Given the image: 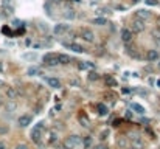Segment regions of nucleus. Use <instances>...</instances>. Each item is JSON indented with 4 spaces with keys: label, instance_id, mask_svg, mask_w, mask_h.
<instances>
[{
    "label": "nucleus",
    "instance_id": "nucleus-14",
    "mask_svg": "<svg viewBox=\"0 0 160 149\" xmlns=\"http://www.w3.org/2000/svg\"><path fill=\"white\" fill-rule=\"evenodd\" d=\"M70 50H73L75 53H82L84 51V48H82L81 45H78V44H70Z\"/></svg>",
    "mask_w": 160,
    "mask_h": 149
},
{
    "label": "nucleus",
    "instance_id": "nucleus-20",
    "mask_svg": "<svg viewBox=\"0 0 160 149\" xmlns=\"http://www.w3.org/2000/svg\"><path fill=\"white\" fill-rule=\"evenodd\" d=\"M93 24H95V25H104L106 24V19H93Z\"/></svg>",
    "mask_w": 160,
    "mask_h": 149
},
{
    "label": "nucleus",
    "instance_id": "nucleus-17",
    "mask_svg": "<svg viewBox=\"0 0 160 149\" xmlns=\"http://www.w3.org/2000/svg\"><path fill=\"white\" fill-rule=\"evenodd\" d=\"M6 95H8L11 99H14L16 98V92H14V89H11V87H8V92H6Z\"/></svg>",
    "mask_w": 160,
    "mask_h": 149
},
{
    "label": "nucleus",
    "instance_id": "nucleus-30",
    "mask_svg": "<svg viewBox=\"0 0 160 149\" xmlns=\"http://www.w3.org/2000/svg\"><path fill=\"white\" fill-rule=\"evenodd\" d=\"M106 138H107V132H103L101 134V140H106Z\"/></svg>",
    "mask_w": 160,
    "mask_h": 149
},
{
    "label": "nucleus",
    "instance_id": "nucleus-31",
    "mask_svg": "<svg viewBox=\"0 0 160 149\" xmlns=\"http://www.w3.org/2000/svg\"><path fill=\"white\" fill-rule=\"evenodd\" d=\"M0 149H6V144L5 143H0Z\"/></svg>",
    "mask_w": 160,
    "mask_h": 149
},
{
    "label": "nucleus",
    "instance_id": "nucleus-28",
    "mask_svg": "<svg viewBox=\"0 0 160 149\" xmlns=\"http://www.w3.org/2000/svg\"><path fill=\"white\" fill-rule=\"evenodd\" d=\"M145 2L148 3V5H155V3H157L155 0H145Z\"/></svg>",
    "mask_w": 160,
    "mask_h": 149
},
{
    "label": "nucleus",
    "instance_id": "nucleus-26",
    "mask_svg": "<svg viewBox=\"0 0 160 149\" xmlns=\"http://www.w3.org/2000/svg\"><path fill=\"white\" fill-rule=\"evenodd\" d=\"M93 149H107V146H106V144H96Z\"/></svg>",
    "mask_w": 160,
    "mask_h": 149
},
{
    "label": "nucleus",
    "instance_id": "nucleus-5",
    "mask_svg": "<svg viewBox=\"0 0 160 149\" xmlns=\"http://www.w3.org/2000/svg\"><path fill=\"white\" fill-rule=\"evenodd\" d=\"M143 30H145V22L142 20V19H138V20H135L134 24H132V33H142Z\"/></svg>",
    "mask_w": 160,
    "mask_h": 149
},
{
    "label": "nucleus",
    "instance_id": "nucleus-12",
    "mask_svg": "<svg viewBox=\"0 0 160 149\" xmlns=\"http://www.w3.org/2000/svg\"><path fill=\"white\" fill-rule=\"evenodd\" d=\"M131 107H132V110H135V112H137V114H140V115L145 114V107H143V106H140V104H137V102H132Z\"/></svg>",
    "mask_w": 160,
    "mask_h": 149
},
{
    "label": "nucleus",
    "instance_id": "nucleus-22",
    "mask_svg": "<svg viewBox=\"0 0 160 149\" xmlns=\"http://www.w3.org/2000/svg\"><path fill=\"white\" fill-rule=\"evenodd\" d=\"M65 17H67V19H75V11H72V9H70V11H67Z\"/></svg>",
    "mask_w": 160,
    "mask_h": 149
},
{
    "label": "nucleus",
    "instance_id": "nucleus-27",
    "mask_svg": "<svg viewBox=\"0 0 160 149\" xmlns=\"http://www.w3.org/2000/svg\"><path fill=\"white\" fill-rule=\"evenodd\" d=\"M16 149H28V146H26V144H17Z\"/></svg>",
    "mask_w": 160,
    "mask_h": 149
},
{
    "label": "nucleus",
    "instance_id": "nucleus-11",
    "mask_svg": "<svg viewBox=\"0 0 160 149\" xmlns=\"http://www.w3.org/2000/svg\"><path fill=\"white\" fill-rule=\"evenodd\" d=\"M149 16H151V12H149L148 9H140V11H137V17L142 19V20L143 19H148Z\"/></svg>",
    "mask_w": 160,
    "mask_h": 149
},
{
    "label": "nucleus",
    "instance_id": "nucleus-9",
    "mask_svg": "<svg viewBox=\"0 0 160 149\" xmlns=\"http://www.w3.org/2000/svg\"><path fill=\"white\" fill-rule=\"evenodd\" d=\"M30 123H31V118H30L28 115H22V117L19 118V124H20L22 127H26Z\"/></svg>",
    "mask_w": 160,
    "mask_h": 149
},
{
    "label": "nucleus",
    "instance_id": "nucleus-8",
    "mask_svg": "<svg viewBox=\"0 0 160 149\" xmlns=\"http://www.w3.org/2000/svg\"><path fill=\"white\" fill-rule=\"evenodd\" d=\"M157 58H159V53H157V50H149L148 53H146V59L148 61H157Z\"/></svg>",
    "mask_w": 160,
    "mask_h": 149
},
{
    "label": "nucleus",
    "instance_id": "nucleus-33",
    "mask_svg": "<svg viewBox=\"0 0 160 149\" xmlns=\"http://www.w3.org/2000/svg\"><path fill=\"white\" fill-rule=\"evenodd\" d=\"M134 2H135V3H137V2H140V0H134Z\"/></svg>",
    "mask_w": 160,
    "mask_h": 149
},
{
    "label": "nucleus",
    "instance_id": "nucleus-13",
    "mask_svg": "<svg viewBox=\"0 0 160 149\" xmlns=\"http://www.w3.org/2000/svg\"><path fill=\"white\" fill-rule=\"evenodd\" d=\"M58 62L65 65V64H68V62H70V58L67 54H58Z\"/></svg>",
    "mask_w": 160,
    "mask_h": 149
},
{
    "label": "nucleus",
    "instance_id": "nucleus-3",
    "mask_svg": "<svg viewBox=\"0 0 160 149\" xmlns=\"http://www.w3.org/2000/svg\"><path fill=\"white\" fill-rule=\"evenodd\" d=\"M44 62H47L48 65L59 64V62H58V54H55V53H47V54L44 56Z\"/></svg>",
    "mask_w": 160,
    "mask_h": 149
},
{
    "label": "nucleus",
    "instance_id": "nucleus-6",
    "mask_svg": "<svg viewBox=\"0 0 160 149\" xmlns=\"http://www.w3.org/2000/svg\"><path fill=\"white\" fill-rule=\"evenodd\" d=\"M81 36H82V39H84V41H87V42H92L93 37H95V36H93V33L90 31V30H87V28L81 31Z\"/></svg>",
    "mask_w": 160,
    "mask_h": 149
},
{
    "label": "nucleus",
    "instance_id": "nucleus-25",
    "mask_svg": "<svg viewBox=\"0 0 160 149\" xmlns=\"http://www.w3.org/2000/svg\"><path fill=\"white\" fill-rule=\"evenodd\" d=\"M36 73H38V68H30V70H28V75H36Z\"/></svg>",
    "mask_w": 160,
    "mask_h": 149
},
{
    "label": "nucleus",
    "instance_id": "nucleus-4",
    "mask_svg": "<svg viewBox=\"0 0 160 149\" xmlns=\"http://www.w3.org/2000/svg\"><path fill=\"white\" fill-rule=\"evenodd\" d=\"M68 28H70V25H67V24H58L55 26V34H58V36H62V34H65V33L68 31Z\"/></svg>",
    "mask_w": 160,
    "mask_h": 149
},
{
    "label": "nucleus",
    "instance_id": "nucleus-7",
    "mask_svg": "<svg viewBox=\"0 0 160 149\" xmlns=\"http://www.w3.org/2000/svg\"><path fill=\"white\" fill-rule=\"evenodd\" d=\"M121 39H123V42L128 44V42L132 39V31H131V30H126V28L123 30V31H121Z\"/></svg>",
    "mask_w": 160,
    "mask_h": 149
},
{
    "label": "nucleus",
    "instance_id": "nucleus-35",
    "mask_svg": "<svg viewBox=\"0 0 160 149\" xmlns=\"http://www.w3.org/2000/svg\"><path fill=\"white\" fill-rule=\"evenodd\" d=\"M132 149H134V148H132Z\"/></svg>",
    "mask_w": 160,
    "mask_h": 149
},
{
    "label": "nucleus",
    "instance_id": "nucleus-29",
    "mask_svg": "<svg viewBox=\"0 0 160 149\" xmlns=\"http://www.w3.org/2000/svg\"><path fill=\"white\" fill-rule=\"evenodd\" d=\"M14 109H16V104H14V102H13V104H9V106H8V110H14Z\"/></svg>",
    "mask_w": 160,
    "mask_h": 149
},
{
    "label": "nucleus",
    "instance_id": "nucleus-19",
    "mask_svg": "<svg viewBox=\"0 0 160 149\" xmlns=\"http://www.w3.org/2000/svg\"><path fill=\"white\" fill-rule=\"evenodd\" d=\"M98 78H99L98 73H95V72H90V75H89V79H90V81H96Z\"/></svg>",
    "mask_w": 160,
    "mask_h": 149
},
{
    "label": "nucleus",
    "instance_id": "nucleus-24",
    "mask_svg": "<svg viewBox=\"0 0 160 149\" xmlns=\"http://www.w3.org/2000/svg\"><path fill=\"white\" fill-rule=\"evenodd\" d=\"M90 144H92V140H90V137H87V138L84 140V146H86V148H89Z\"/></svg>",
    "mask_w": 160,
    "mask_h": 149
},
{
    "label": "nucleus",
    "instance_id": "nucleus-2",
    "mask_svg": "<svg viewBox=\"0 0 160 149\" xmlns=\"http://www.w3.org/2000/svg\"><path fill=\"white\" fill-rule=\"evenodd\" d=\"M44 123H38L33 127L31 131V140L34 141V143H39L41 141V135H42V129H44V126H42Z\"/></svg>",
    "mask_w": 160,
    "mask_h": 149
},
{
    "label": "nucleus",
    "instance_id": "nucleus-15",
    "mask_svg": "<svg viewBox=\"0 0 160 149\" xmlns=\"http://www.w3.org/2000/svg\"><path fill=\"white\" fill-rule=\"evenodd\" d=\"M98 112H99V115H106L107 114V107L104 104H98Z\"/></svg>",
    "mask_w": 160,
    "mask_h": 149
},
{
    "label": "nucleus",
    "instance_id": "nucleus-23",
    "mask_svg": "<svg viewBox=\"0 0 160 149\" xmlns=\"http://www.w3.org/2000/svg\"><path fill=\"white\" fill-rule=\"evenodd\" d=\"M87 67H89V64H84V62H79V64H78V68H79V70H86Z\"/></svg>",
    "mask_w": 160,
    "mask_h": 149
},
{
    "label": "nucleus",
    "instance_id": "nucleus-10",
    "mask_svg": "<svg viewBox=\"0 0 160 149\" xmlns=\"http://www.w3.org/2000/svg\"><path fill=\"white\" fill-rule=\"evenodd\" d=\"M47 82H48V85L50 87H53V89H59L61 87V82H59V79H56V78H48L47 79Z\"/></svg>",
    "mask_w": 160,
    "mask_h": 149
},
{
    "label": "nucleus",
    "instance_id": "nucleus-16",
    "mask_svg": "<svg viewBox=\"0 0 160 149\" xmlns=\"http://www.w3.org/2000/svg\"><path fill=\"white\" fill-rule=\"evenodd\" d=\"M106 82H107L109 85H112V87H115V85H117L115 79H114V78H111V76H106Z\"/></svg>",
    "mask_w": 160,
    "mask_h": 149
},
{
    "label": "nucleus",
    "instance_id": "nucleus-21",
    "mask_svg": "<svg viewBox=\"0 0 160 149\" xmlns=\"http://www.w3.org/2000/svg\"><path fill=\"white\" fill-rule=\"evenodd\" d=\"M79 121H81V123H84V126H89V120H87V117H86V115L79 117Z\"/></svg>",
    "mask_w": 160,
    "mask_h": 149
},
{
    "label": "nucleus",
    "instance_id": "nucleus-18",
    "mask_svg": "<svg viewBox=\"0 0 160 149\" xmlns=\"http://www.w3.org/2000/svg\"><path fill=\"white\" fill-rule=\"evenodd\" d=\"M132 148H134V149H142L143 148V143L140 140H135L134 143H132Z\"/></svg>",
    "mask_w": 160,
    "mask_h": 149
},
{
    "label": "nucleus",
    "instance_id": "nucleus-32",
    "mask_svg": "<svg viewBox=\"0 0 160 149\" xmlns=\"http://www.w3.org/2000/svg\"><path fill=\"white\" fill-rule=\"evenodd\" d=\"M5 132H6L5 127H0V134H5Z\"/></svg>",
    "mask_w": 160,
    "mask_h": 149
},
{
    "label": "nucleus",
    "instance_id": "nucleus-1",
    "mask_svg": "<svg viewBox=\"0 0 160 149\" xmlns=\"http://www.w3.org/2000/svg\"><path fill=\"white\" fill-rule=\"evenodd\" d=\"M78 144H81V138L78 135H72V137L65 138L64 141V149H75Z\"/></svg>",
    "mask_w": 160,
    "mask_h": 149
},
{
    "label": "nucleus",
    "instance_id": "nucleus-34",
    "mask_svg": "<svg viewBox=\"0 0 160 149\" xmlns=\"http://www.w3.org/2000/svg\"><path fill=\"white\" fill-rule=\"evenodd\" d=\"M157 84H159V85H160V81H159V82H157Z\"/></svg>",
    "mask_w": 160,
    "mask_h": 149
}]
</instances>
